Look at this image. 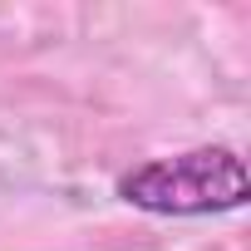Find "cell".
I'll return each instance as SVG.
<instances>
[{
    "instance_id": "obj_1",
    "label": "cell",
    "mask_w": 251,
    "mask_h": 251,
    "mask_svg": "<svg viewBox=\"0 0 251 251\" xmlns=\"http://www.w3.org/2000/svg\"><path fill=\"white\" fill-rule=\"evenodd\" d=\"M251 192L246 163L231 148H192L177 158L143 163L118 177V197L158 217H212L241 207Z\"/></svg>"
}]
</instances>
